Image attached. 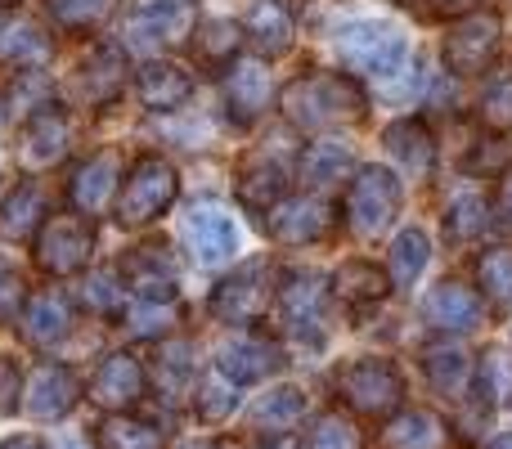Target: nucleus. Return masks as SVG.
<instances>
[{"label":"nucleus","instance_id":"f03ea898","mask_svg":"<svg viewBox=\"0 0 512 449\" xmlns=\"http://www.w3.org/2000/svg\"><path fill=\"white\" fill-rule=\"evenodd\" d=\"M180 194V176L162 153H144L126 167L122 176V189H117V225L126 229H144L153 225Z\"/></svg>","mask_w":512,"mask_h":449},{"label":"nucleus","instance_id":"1a4fd4ad","mask_svg":"<svg viewBox=\"0 0 512 449\" xmlns=\"http://www.w3.org/2000/svg\"><path fill=\"white\" fill-rule=\"evenodd\" d=\"M499 14H468L450 27L445 36V63L454 77H477L490 68V59L499 54Z\"/></svg>","mask_w":512,"mask_h":449},{"label":"nucleus","instance_id":"cd10ccee","mask_svg":"<svg viewBox=\"0 0 512 449\" xmlns=\"http://www.w3.org/2000/svg\"><path fill=\"white\" fill-rule=\"evenodd\" d=\"M306 423V396L297 387H279V391H265L261 400L252 405V432L261 436H288Z\"/></svg>","mask_w":512,"mask_h":449},{"label":"nucleus","instance_id":"4468645a","mask_svg":"<svg viewBox=\"0 0 512 449\" xmlns=\"http://www.w3.org/2000/svg\"><path fill=\"white\" fill-rule=\"evenodd\" d=\"M216 369L230 382H261L283 369V351L265 333H239L216 351Z\"/></svg>","mask_w":512,"mask_h":449},{"label":"nucleus","instance_id":"2eb2a0df","mask_svg":"<svg viewBox=\"0 0 512 449\" xmlns=\"http://www.w3.org/2000/svg\"><path fill=\"white\" fill-rule=\"evenodd\" d=\"M77 400H81L77 373H72L68 364H54V360H45L23 387V409L32 418H45V423H50V418H63Z\"/></svg>","mask_w":512,"mask_h":449},{"label":"nucleus","instance_id":"20e7f679","mask_svg":"<svg viewBox=\"0 0 512 449\" xmlns=\"http://www.w3.org/2000/svg\"><path fill=\"white\" fill-rule=\"evenodd\" d=\"M333 387L346 409L364 418H391L405 400V378L391 360H351L333 373Z\"/></svg>","mask_w":512,"mask_h":449},{"label":"nucleus","instance_id":"473e14b6","mask_svg":"<svg viewBox=\"0 0 512 449\" xmlns=\"http://www.w3.org/2000/svg\"><path fill=\"white\" fill-rule=\"evenodd\" d=\"M387 153L400 162L405 171H414V176H427L432 171V158H436V144H432V135H427V126L423 122H414V117H405V122H396V126H387Z\"/></svg>","mask_w":512,"mask_h":449},{"label":"nucleus","instance_id":"c756f323","mask_svg":"<svg viewBox=\"0 0 512 449\" xmlns=\"http://www.w3.org/2000/svg\"><path fill=\"white\" fill-rule=\"evenodd\" d=\"M153 373H158V387H162V396H167L171 405H176L180 396H194V382H198L194 342H185V337H171V342H162Z\"/></svg>","mask_w":512,"mask_h":449},{"label":"nucleus","instance_id":"9b49d317","mask_svg":"<svg viewBox=\"0 0 512 449\" xmlns=\"http://www.w3.org/2000/svg\"><path fill=\"white\" fill-rule=\"evenodd\" d=\"M198 27V0H135L131 32L135 41L185 45Z\"/></svg>","mask_w":512,"mask_h":449},{"label":"nucleus","instance_id":"2f4dec72","mask_svg":"<svg viewBox=\"0 0 512 449\" xmlns=\"http://www.w3.org/2000/svg\"><path fill=\"white\" fill-rule=\"evenodd\" d=\"M445 445V423L432 409H405L400 418H391L382 432L378 449H441Z\"/></svg>","mask_w":512,"mask_h":449},{"label":"nucleus","instance_id":"b1692460","mask_svg":"<svg viewBox=\"0 0 512 449\" xmlns=\"http://www.w3.org/2000/svg\"><path fill=\"white\" fill-rule=\"evenodd\" d=\"M423 373H427V382H432L436 396H445V400H463L472 391V360H468V351L454 346V342L427 346Z\"/></svg>","mask_w":512,"mask_h":449},{"label":"nucleus","instance_id":"37998d69","mask_svg":"<svg viewBox=\"0 0 512 449\" xmlns=\"http://www.w3.org/2000/svg\"><path fill=\"white\" fill-rule=\"evenodd\" d=\"M486 225H490V203L481 194H459L450 203V212H445V234L459 238V243L477 238Z\"/></svg>","mask_w":512,"mask_h":449},{"label":"nucleus","instance_id":"412c9836","mask_svg":"<svg viewBox=\"0 0 512 449\" xmlns=\"http://www.w3.org/2000/svg\"><path fill=\"white\" fill-rule=\"evenodd\" d=\"M135 90H140L144 108H153V113H171V108L189 104V95H194V77L171 59H149V63H140V72H135Z\"/></svg>","mask_w":512,"mask_h":449},{"label":"nucleus","instance_id":"6e6552de","mask_svg":"<svg viewBox=\"0 0 512 449\" xmlns=\"http://www.w3.org/2000/svg\"><path fill=\"white\" fill-rule=\"evenodd\" d=\"M95 252V221L77 212H50L36 234V265L45 274H77Z\"/></svg>","mask_w":512,"mask_h":449},{"label":"nucleus","instance_id":"423d86ee","mask_svg":"<svg viewBox=\"0 0 512 449\" xmlns=\"http://www.w3.org/2000/svg\"><path fill=\"white\" fill-rule=\"evenodd\" d=\"M270 301H274V283H270V261L265 256H252L243 261L230 279H221V288L212 292V315L225 319V324H261L270 315Z\"/></svg>","mask_w":512,"mask_h":449},{"label":"nucleus","instance_id":"c85d7f7f","mask_svg":"<svg viewBox=\"0 0 512 449\" xmlns=\"http://www.w3.org/2000/svg\"><path fill=\"white\" fill-rule=\"evenodd\" d=\"M351 176H355L351 144H342V140H315L306 153H301V185L328 189V185H342V180H351Z\"/></svg>","mask_w":512,"mask_h":449},{"label":"nucleus","instance_id":"a18cd8bd","mask_svg":"<svg viewBox=\"0 0 512 449\" xmlns=\"http://www.w3.org/2000/svg\"><path fill=\"white\" fill-rule=\"evenodd\" d=\"M81 301H86L95 315H122V310H126V288H117V274L113 270H95L86 279Z\"/></svg>","mask_w":512,"mask_h":449},{"label":"nucleus","instance_id":"f8f14e48","mask_svg":"<svg viewBox=\"0 0 512 449\" xmlns=\"http://www.w3.org/2000/svg\"><path fill=\"white\" fill-rule=\"evenodd\" d=\"M122 283L135 301H176V261L167 243H144L122 256Z\"/></svg>","mask_w":512,"mask_h":449},{"label":"nucleus","instance_id":"5701e85b","mask_svg":"<svg viewBox=\"0 0 512 449\" xmlns=\"http://www.w3.org/2000/svg\"><path fill=\"white\" fill-rule=\"evenodd\" d=\"M274 221H270V234L279 243L297 247V243H319V238L333 229V212H328L319 198H297V203H283L274 207Z\"/></svg>","mask_w":512,"mask_h":449},{"label":"nucleus","instance_id":"c9c22d12","mask_svg":"<svg viewBox=\"0 0 512 449\" xmlns=\"http://www.w3.org/2000/svg\"><path fill=\"white\" fill-rule=\"evenodd\" d=\"M95 449H162V432L131 414H108L95 427Z\"/></svg>","mask_w":512,"mask_h":449},{"label":"nucleus","instance_id":"e433bc0d","mask_svg":"<svg viewBox=\"0 0 512 449\" xmlns=\"http://www.w3.org/2000/svg\"><path fill=\"white\" fill-rule=\"evenodd\" d=\"M194 409H198V418H207V423H225V418L239 409V382H230L212 364V369L194 382Z\"/></svg>","mask_w":512,"mask_h":449},{"label":"nucleus","instance_id":"49530a36","mask_svg":"<svg viewBox=\"0 0 512 449\" xmlns=\"http://www.w3.org/2000/svg\"><path fill=\"white\" fill-rule=\"evenodd\" d=\"M176 319V301H135L126 324H131L135 337H162Z\"/></svg>","mask_w":512,"mask_h":449},{"label":"nucleus","instance_id":"f3484780","mask_svg":"<svg viewBox=\"0 0 512 449\" xmlns=\"http://www.w3.org/2000/svg\"><path fill=\"white\" fill-rule=\"evenodd\" d=\"M18 333H23L27 346H54L63 342V337L72 333V306L63 292L45 288V292H32V297L23 301V310H18Z\"/></svg>","mask_w":512,"mask_h":449},{"label":"nucleus","instance_id":"dca6fc26","mask_svg":"<svg viewBox=\"0 0 512 449\" xmlns=\"http://www.w3.org/2000/svg\"><path fill=\"white\" fill-rule=\"evenodd\" d=\"M423 324L436 333H472L481 324V297L454 279L436 283L423 297Z\"/></svg>","mask_w":512,"mask_h":449},{"label":"nucleus","instance_id":"ea45409f","mask_svg":"<svg viewBox=\"0 0 512 449\" xmlns=\"http://www.w3.org/2000/svg\"><path fill=\"white\" fill-rule=\"evenodd\" d=\"M117 9V0H45V14L63 32H90Z\"/></svg>","mask_w":512,"mask_h":449},{"label":"nucleus","instance_id":"a211bd4d","mask_svg":"<svg viewBox=\"0 0 512 449\" xmlns=\"http://www.w3.org/2000/svg\"><path fill=\"white\" fill-rule=\"evenodd\" d=\"M234 194L248 212H274L288 194V167L270 153H252V158H243L239 176H234Z\"/></svg>","mask_w":512,"mask_h":449},{"label":"nucleus","instance_id":"c03bdc74","mask_svg":"<svg viewBox=\"0 0 512 449\" xmlns=\"http://www.w3.org/2000/svg\"><path fill=\"white\" fill-rule=\"evenodd\" d=\"M477 391L490 405H512V355L508 351H486L477 369Z\"/></svg>","mask_w":512,"mask_h":449},{"label":"nucleus","instance_id":"8fccbe9b","mask_svg":"<svg viewBox=\"0 0 512 449\" xmlns=\"http://www.w3.org/2000/svg\"><path fill=\"white\" fill-rule=\"evenodd\" d=\"M490 216H495V221L512 234V171H508L504 180H499V189H495V207H490Z\"/></svg>","mask_w":512,"mask_h":449},{"label":"nucleus","instance_id":"39448f33","mask_svg":"<svg viewBox=\"0 0 512 449\" xmlns=\"http://www.w3.org/2000/svg\"><path fill=\"white\" fill-rule=\"evenodd\" d=\"M337 59L355 77H391L409 59V41L387 23H351L337 32Z\"/></svg>","mask_w":512,"mask_h":449},{"label":"nucleus","instance_id":"f257e3e1","mask_svg":"<svg viewBox=\"0 0 512 449\" xmlns=\"http://www.w3.org/2000/svg\"><path fill=\"white\" fill-rule=\"evenodd\" d=\"M279 104L297 131H333L364 117V90L346 72H306L283 86Z\"/></svg>","mask_w":512,"mask_h":449},{"label":"nucleus","instance_id":"4d7b16f0","mask_svg":"<svg viewBox=\"0 0 512 449\" xmlns=\"http://www.w3.org/2000/svg\"><path fill=\"white\" fill-rule=\"evenodd\" d=\"M0 5H14V0H0Z\"/></svg>","mask_w":512,"mask_h":449},{"label":"nucleus","instance_id":"72a5a7b5","mask_svg":"<svg viewBox=\"0 0 512 449\" xmlns=\"http://www.w3.org/2000/svg\"><path fill=\"white\" fill-rule=\"evenodd\" d=\"M333 292L346 306H378L391 292V279H387V270H378L373 261H346L342 270L333 274Z\"/></svg>","mask_w":512,"mask_h":449},{"label":"nucleus","instance_id":"6ab92c4d","mask_svg":"<svg viewBox=\"0 0 512 449\" xmlns=\"http://www.w3.org/2000/svg\"><path fill=\"white\" fill-rule=\"evenodd\" d=\"M180 234H185L189 252H194L203 265L225 261V256H234V247H239V229H234L230 216L212 203L194 207V212L185 216V229H180Z\"/></svg>","mask_w":512,"mask_h":449},{"label":"nucleus","instance_id":"393cba45","mask_svg":"<svg viewBox=\"0 0 512 449\" xmlns=\"http://www.w3.org/2000/svg\"><path fill=\"white\" fill-rule=\"evenodd\" d=\"M243 36L261 54H283L292 45V5L288 0H252L243 18Z\"/></svg>","mask_w":512,"mask_h":449},{"label":"nucleus","instance_id":"ddd939ff","mask_svg":"<svg viewBox=\"0 0 512 449\" xmlns=\"http://www.w3.org/2000/svg\"><path fill=\"white\" fill-rule=\"evenodd\" d=\"M144 387H149L144 364L126 351H113L99 360L95 378H90V400H95L99 409H108V414H126V409L144 396Z\"/></svg>","mask_w":512,"mask_h":449},{"label":"nucleus","instance_id":"603ef678","mask_svg":"<svg viewBox=\"0 0 512 449\" xmlns=\"http://www.w3.org/2000/svg\"><path fill=\"white\" fill-rule=\"evenodd\" d=\"M0 449H45V445L36 441V436H9V441L0 445Z\"/></svg>","mask_w":512,"mask_h":449},{"label":"nucleus","instance_id":"bb28decb","mask_svg":"<svg viewBox=\"0 0 512 449\" xmlns=\"http://www.w3.org/2000/svg\"><path fill=\"white\" fill-rule=\"evenodd\" d=\"M45 221H50V203H45V189L36 180H23L0 203V234L5 238H36Z\"/></svg>","mask_w":512,"mask_h":449},{"label":"nucleus","instance_id":"4c0bfd02","mask_svg":"<svg viewBox=\"0 0 512 449\" xmlns=\"http://www.w3.org/2000/svg\"><path fill=\"white\" fill-rule=\"evenodd\" d=\"M477 283H481V297L499 315L512 310V247H490V252L477 256Z\"/></svg>","mask_w":512,"mask_h":449},{"label":"nucleus","instance_id":"aec40b11","mask_svg":"<svg viewBox=\"0 0 512 449\" xmlns=\"http://www.w3.org/2000/svg\"><path fill=\"white\" fill-rule=\"evenodd\" d=\"M122 86H126V59L117 45H95L90 59L77 68V81H72L81 104H113L122 95Z\"/></svg>","mask_w":512,"mask_h":449},{"label":"nucleus","instance_id":"0eeeda50","mask_svg":"<svg viewBox=\"0 0 512 449\" xmlns=\"http://www.w3.org/2000/svg\"><path fill=\"white\" fill-rule=\"evenodd\" d=\"M324 279L315 270H288L274 288V306H279V324L297 342L319 346L324 342Z\"/></svg>","mask_w":512,"mask_h":449},{"label":"nucleus","instance_id":"09e8293b","mask_svg":"<svg viewBox=\"0 0 512 449\" xmlns=\"http://www.w3.org/2000/svg\"><path fill=\"white\" fill-rule=\"evenodd\" d=\"M18 409V364L0 355V414Z\"/></svg>","mask_w":512,"mask_h":449},{"label":"nucleus","instance_id":"9d476101","mask_svg":"<svg viewBox=\"0 0 512 449\" xmlns=\"http://www.w3.org/2000/svg\"><path fill=\"white\" fill-rule=\"evenodd\" d=\"M117 189H122V153L117 149H99L72 171L68 185V203L77 216L95 221L99 212H108V203H117Z\"/></svg>","mask_w":512,"mask_h":449},{"label":"nucleus","instance_id":"5fc2aeb1","mask_svg":"<svg viewBox=\"0 0 512 449\" xmlns=\"http://www.w3.org/2000/svg\"><path fill=\"white\" fill-rule=\"evenodd\" d=\"M185 449H225V445H216V441H189Z\"/></svg>","mask_w":512,"mask_h":449},{"label":"nucleus","instance_id":"79ce46f5","mask_svg":"<svg viewBox=\"0 0 512 449\" xmlns=\"http://www.w3.org/2000/svg\"><path fill=\"white\" fill-rule=\"evenodd\" d=\"M301 449H364V436H360V427H355V418L333 409V414H319L315 423H310Z\"/></svg>","mask_w":512,"mask_h":449},{"label":"nucleus","instance_id":"6e6d98bb","mask_svg":"<svg viewBox=\"0 0 512 449\" xmlns=\"http://www.w3.org/2000/svg\"><path fill=\"white\" fill-rule=\"evenodd\" d=\"M63 449H81V445H63Z\"/></svg>","mask_w":512,"mask_h":449},{"label":"nucleus","instance_id":"a878e982","mask_svg":"<svg viewBox=\"0 0 512 449\" xmlns=\"http://www.w3.org/2000/svg\"><path fill=\"white\" fill-rule=\"evenodd\" d=\"M68 153V122H63L59 108H41L23 122V158L32 167H54V162Z\"/></svg>","mask_w":512,"mask_h":449},{"label":"nucleus","instance_id":"de8ad7c7","mask_svg":"<svg viewBox=\"0 0 512 449\" xmlns=\"http://www.w3.org/2000/svg\"><path fill=\"white\" fill-rule=\"evenodd\" d=\"M27 301V283L18 270H9V265H0V324H14L18 310H23Z\"/></svg>","mask_w":512,"mask_h":449},{"label":"nucleus","instance_id":"a19ab883","mask_svg":"<svg viewBox=\"0 0 512 449\" xmlns=\"http://www.w3.org/2000/svg\"><path fill=\"white\" fill-rule=\"evenodd\" d=\"M481 122L495 131H512V59L499 63L481 86Z\"/></svg>","mask_w":512,"mask_h":449},{"label":"nucleus","instance_id":"3c124183","mask_svg":"<svg viewBox=\"0 0 512 449\" xmlns=\"http://www.w3.org/2000/svg\"><path fill=\"white\" fill-rule=\"evenodd\" d=\"M477 0H432V14H468Z\"/></svg>","mask_w":512,"mask_h":449},{"label":"nucleus","instance_id":"864d4df0","mask_svg":"<svg viewBox=\"0 0 512 449\" xmlns=\"http://www.w3.org/2000/svg\"><path fill=\"white\" fill-rule=\"evenodd\" d=\"M486 449H512V432H504V436H495Z\"/></svg>","mask_w":512,"mask_h":449},{"label":"nucleus","instance_id":"58836bf2","mask_svg":"<svg viewBox=\"0 0 512 449\" xmlns=\"http://www.w3.org/2000/svg\"><path fill=\"white\" fill-rule=\"evenodd\" d=\"M423 270H427V234L423 229H405V234L391 243L387 279L396 283V288H414Z\"/></svg>","mask_w":512,"mask_h":449},{"label":"nucleus","instance_id":"4be33fe9","mask_svg":"<svg viewBox=\"0 0 512 449\" xmlns=\"http://www.w3.org/2000/svg\"><path fill=\"white\" fill-rule=\"evenodd\" d=\"M225 104H230V117L239 126L256 122V117L265 113V104H270V72H265V63H230V81H225Z\"/></svg>","mask_w":512,"mask_h":449},{"label":"nucleus","instance_id":"7ed1b4c3","mask_svg":"<svg viewBox=\"0 0 512 449\" xmlns=\"http://www.w3.org/2000/svg\"><path fill=\"white\" fill-rule=\"evenodd\" d=\"M396 216H400V180L387 167H355L342 198L346 229L355 238H378L387 234Z\"/></svg>","mask_w":512,"mask_h":449},{"label":"nucleus","instance_id":"f704fd0d","mask_svg":"<svg viewBox=\"0 0 512 449\" xmlns=\"http://www.w3.org/2000/svg\"><path fill=\"white\" fill-rule=\"evenodd\" d=\"M189 41H194V54L203 68H230L243 45V27L230 23V18H207V23L194 27Z\"/></svg>","mask_w":512,"mask_h":449},{"label":"nucleus","instance_id":"7c9ffc66","mask_svg":"<svg viewBox=\"0 0 512 449\" xmlns=\"http://www.w3.org/2000/svg\"><path fill=\"white\" fill-rule=\"evenodd\" d=\"M0 59L18 63L23 72L41 68V63L50 59V36H45V27H36L32 18H5V23H0Z\"/></svg>","mask_w":512,"mask_h":449}]
</instances>
